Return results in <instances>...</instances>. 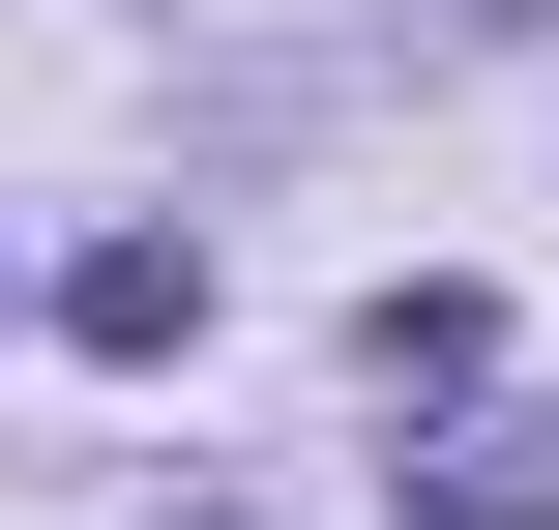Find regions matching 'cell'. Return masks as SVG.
<instances>
[{
    "label": "cell",
    "mask_w": 559,
    "mask_h": 530,
    "mask_svg": "<svg viewBox=\"0 0 559 530\" xmlns=\"http://www.w3.org/2000/svg\"><path fill=\"white\" fill-rule=\"evenodd\" d=\"M413 530H559V413H501V384H472V413L413 443Z\"/></svg>",
    "instance_id": "cell-1"
},
{
    "label": "cell",
    "mask_w": 559,
    "mask_h": 530,
    "mask_svg": "<svg viewBox=\"0 0 559 530\" xmlns=\"http://www.w3.org/2000/svg\"><path fill=\"white\" fill-rule=\"evenodd\" d=\"M59 325H88V354H206V236H88Z\"/></svg>",
    "instance_id": "cell-2"
},
{
    "label": "cell",
    "mask_w": 559,
    "mask_h": 530,
    "mask_svg": "<svg viewBox=\"0 0 559 530\" xmlns=\"http://www.w3.org/2000/svg\"><path fill=\"white\" fill-rule=\"evenodd\" d=\"M354 384H383V413H472V384H501V325H472V295H383V325H354Z\"/></svg>",
    "instance_id": "cell-3"
},
{
    "label": "cell",
    "mask_w": 559,
    "mask_h": 530,
    "mask_svg": "<svg viewBox=\"0 0 559 530\" xmlns=\"http://www.w3.org/2000/svg\"><path fill=\"white\" fill-rule=\"evenodd\" d=\"M383 30H531V0H383Z\"/></svg>",
    "instance_id": "cell-4"
},
{
    "label": "cell",
    "mask_w": 559,
    "mask_h": 530,
    "mask_svg": "<svg viewBox=\"0 0 559 530\" xmlns=\"http://www.w3.org/2000/svg\"><path fill=\"white\" fill-rule=\"evenodd\" d=\"M177 530H236V502H177Z\"/></svg>",
    "instance_id": "cell-5"
},
{
    "label": "cell",
    "mask_w": 559,
    "mask_h": 530,
    "mask_svg": "<svg viewBox=\"0 0 559 530\" xmlns=\"http://www.w3.org/2000/svg\"><path fill=\"white\" fill-rule=\"evenodd\" d=\"M0 295H29V266H0Z\"/></svg>",
    "instance_id": "cell-6"
}]
</instances>
